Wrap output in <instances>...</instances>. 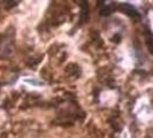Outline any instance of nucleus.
I'll return each instance as SVG.
<instances>
[{"label": "nucleus", "mask_w": 153, "mask_h": 138, "mask_svg": "<svg viewBox=\"0 0 153 138\" xmlns=\"http://www.w3.org/2000/svg\"><path fill=\"white\" fill-rule=\"evenodd\" d=\"M120 8H121V10H123L124 13H127L129 16H131V17H139V15H138V12L135 9V8L132 7V6H130V5H128V4H122L121 6H120Z\"/></svg>", "instance_id": "1"}]
</instances>
